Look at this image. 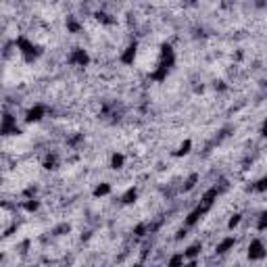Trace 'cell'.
<instances>
[{
	"mask_svg": "<svg viewBox=\"0 0 267 267\" xmlns=\"http://www.w3.org/2000/svg\"><path fill=\"white\" fill-rule=\"evenodd\" d=\"M46 113H48V107H46V104H42V102L31 104V107L25 111V123H40L46 117Z\"/></svg>",
	"mask_w": 267,
	"mask_h": 267,
	"instance_id": "obj_7",
	"label": "cell"
},
{
	"mask_svg": "<svg viewBox=\"0 0 267 267\" xmlns=\"http://www.w3.org/2000/svg\"><path fill=\"white\" fill-rule=\"evenodd\" d=\"M253 192H257V194H263V192H267V173L263 178H259L257 182L253 184Z\"/></svg>",
	"mask_w": 267,
	"mask_h": 267,
	"instance_id": "obj_23",
	"label": "cell"
},
{
	"mask_svg": "<svg viewBox=\"0 0 267 267\" xmlns=\"http://www.w3.org/2000/svg\"><path fill=\"white\" fill-rule=\"evenodd\" d=\"M82 2H90V0H82Z\"/></svg>",
	"mask_w": 267,
	"mask_h": 267,
	"instance_id": "obj_27",
	"label": "cell"
},
{
	"mask_svg": "<svg viewBox=\"0 0 267 267\" xmlns=\"http://www.w3.org/2000/svg\"><path fill=\"white\" fill-rule=\"evenodd\" d=\"M236 245H238V240L234 236H226L215 245V253L217 255H228V253H232L236 249Z\"/></svg>",
	"mask_w": 267,
	"mask_h": 267,
	"instance_id": "obj_9",
	"label": "cell"
},
{
	"mask_svg": "<svg viewBox=\"0 0 267 267\" xmlns=\"http://www.w3.org/2000/svg\"><path fill=\"white\" fill-rule=\"evenodd\" d=\"M201 253H203V242H194V245L186 247V251H184L186 261H196L201 257Z\"/></svg>",
	"mask_w": 267,
	"mask_h": 267,
	"instance_id": "obj_10",
	"label": "cell"
},
{
	"mask_svg": "<svg viewBox=\"0 0 267 267\" xmlns=\"http://www.w3.org/2000/svg\"><path fill=\"white\" fill-rule=\"evenodd\" d=\"M190 150H192V140H190V138H186V140L178 146V150H176V153H173V157H186V155H190Z\"/></svg>",
	"mask_w": 267,
	"mask_h": 267,
	"instance_id": "obj_18",
	"label": "cell"
},
{
	"mask_svg": "<svg viewBox=\"0 0 267 267\" xmlns=\"http://www.w3.org/2000/svg\"><path fill=\"white\" fill-rule=\"evenodd\" d=\"M138 196H140V190H138L136 186H130V188L121 194V203L123 205H134L138 201Z\"/></svg>",
	"mask_w": 267,
	"mask_h": 267,
	"instance_id": "obj_13",
	"label": "cell"
},
{
	"mask_svg": "<svg viewBox=\"0 0 267 267\" xmlns=\"http://www.w3.org/2000/svg\"><path fill=\"white\" fill-rule=\"evenodd\" d=\"M132 234H134L136 238H144L146 234H150V226H148L146 222L136 224V226H134V230H132Z\"/></svg>",
	"mask_w": 267,
	"mask_h": 267,
	"instance_id": "obj_19",
	"label": "cell"
},
{
	"mask_svg": "<svg viewBox=\"0 0 267 267\" xmlns=\"http://www.w3.org/2000/svg\"><path fill=\"white\" fill-rule=\"evenodd\" d=\"M69 232H71V226H69V224H61L59 228L52 230V234L54 236H63V234H69Z\"/></svg>",
	"mask_w": 267,
	"mask_h": 267,
	"instance_id": "obj_25",
	"label": "cell"
},
{
	"mask_svg": "<svg viewBox=\"0 0 267 267\" xmlns=\"http://www.w3.org/2000/svg\"><path fill=\"white\" fill-rule=\"evenodd\" d=\"M247 257L249 261H263L267 257V247L261 238H253L247 247Z\"/></svg>",
	"mask_w": 267,
	"mask_h": 267,
	"instance_id": "obj_2",
	"label": "cell"
},
{
	"mask_svg": "<svg viewBox=\"0 0 267 267\" xmlns=\"http://www.w3.org/2000/svg\"><path fill=\"white\" fill-rule=\"evenodd\" d=\"M56 165H59V157H56L54 153H52V155H46V159L42 161V167L48 169V171H50V169H56Z\"/></svg>",
	"mask_w": 267,
	"mask_h": 267,
	"instance_id": "obj_20",
	"label": "cell"
},
{
	"mask_svg": "<svg viewBox=\"0 0 267 267\" xmlns=\"http://www.w3.org/2000/svg\"><path fill=\"white\" fill-rule=\"evenodd\" d=\"M255 230H257V232H267V211H261V213L257 215Z\"/></svg>",
	"mask_w": 267,
	"mask_h": 267,
	"instance_id": "obj_22",
	"label": "cell"
},
{
	"mask_svg": "<svg viewBox=\"0 0 267 267\" xmlns=\"http://www.w3.org/2000/svg\"><path fill=\"white\" fill-rule=\"evenodd\" d=\"M65 27H67L69 33H79V31L84 29V25H82V23H79L73 15H69V17L65 19Z\"/></svg>",
	"mask_w": 267,
	"mask_h": 267,
	"instance_id": "obj_16",
	"label": "cell"
},
{
	"mask_svg": "<svg viewBox=\"0 0 267 267\" xmlns=\"http://www.w3.org/2000/svg\"><path fill=\"white\" fill-rule=\"evenodd\" d=\"M125 155L123 153H119V150H115V153L111 155V161H109V167L111 169H115V171H119V169H123L125 167Z\"/></svg>",
	"mask_w": 267,
	"mask_h": 267,
	"instance_id": "obj_12",
	"label": "cell"
},
{
	"mask_svg": "<svg viewBox=\"0 0 267 267\" xmlns=\"http://www.w3.org/2000/svg\"><path fill=\"white\" fill-rule=\"evenodd\" d=\"M138 40H132L130 44L125 46V48L121 50V54H119V63L121 65H125V67H132L134 63H136V56H138Z\"/></svg>",
	"mask_w": 267,
	"mask_h": 267,
	"instance_id": "obj_8",
	"label": "cell"
},
{
	"mask_svg": "<svg viewBox=\"0 0 267 267\" xmlns=\"http://www.w3.org/2000/svg\"><path fill=\"white\" fill-rule=\"evenodd\" d=\"M184 263H186L184 251H182V253H176V255H171V257L167 259V265H169V267H178V265H184Z\"/></svg>",
	"mask_w": 267,
	"mask_h": 267,
	"instance_id": "obj_21",
	"label": "cell"
},
{
	"mask_svg": "<svg viewBox=\"0 0 267 267\" xmlns=\"http://www.w3.org/2000/svg\"><path fill=\"white\" fill-rule=\"evenodd\" d=\"M161 67H167L169 71L173 69V65H176V50H173V46L169 42H163L159 46V63Z\"/></svg>",
	"mask_w": 267,
	"mask_h": 267,
	"instance_id": "obj_3",
	"label": "cell"
},
{
	"mask_svg": "<svg viewBox=\"0 0 267 267\" xmlns=\"http://www.w3.org/2000/svg\"><path fill=\"white\" fill-rule=\"evenodd\" d=\"M242 224V213H234V215H230V219H228V230L232 232V230H236L238 226Z\"/></svg>",
	"mask_w": 267,
	"mask_h": 267,
	"instance_id": "obj_24",
	"label": "cell"
},
{
	"mask_svg": "<svg viewBox=\"0 0 267 267\" xmlns=\"http://www.w3.org/2000/svg\"><path fill=\"white\" fill-rule=\"evenodd\" d=\"M0 134H2L4 138H8V136H19L21 134V130H19V125H17V117L13 113H4L2 115V125H0Z\"/></svg>",
	"mask_w": 267,
	"mask_h": 267,
	"instance_id": "obj_4",
	"label": "cell"
},
{
	"mask_svg": "<svg viewBox=\"0 0 267 267\" xmlns=\"http://www.w3.org/2000/svg\"><path fill=\"white\" fill-rule=\"evenodd\" d=\"M90 54H88V50L86 48H71V52H69V56H67V63L69 65H73V67H88L90 65Z\"/></svg>",
	"mask_w": 267,
	"mask_h": 267,
	"instance_id": "obj_5",
	"label": "cell"
},
{
	"mask_svg": "<svg viewBox=\"0 0 267 267\" xmlns=\"http://www.w3.org/2000/svg\"><path fill=\"white\" fill-rule=\"evenodd\" d=\"M94 17H96L98 23H102V25H115V23H117V19H115L111 13H104V10H96Z\"/></svg>",
	"mask_w": 267,
	"mask_h": 267,
	"instance_id": "obj_17",
	"label": "cell"
},
{
	"mask_svg": "<svg viewBox=\"0 0 267 267\" xmlns=\"http://www.w3.org/2000/svg\"><path fill=\"white\" fill-rule=\"evenodd\" d=\"M111 184L109 182H100V184H96L94 186V190H92V196L94 199H104V196H109L111 194Z\"/></svg>",
	"mask_w": 267,
	"mask_h": 267,
	"instance_id": "obj_14",
	"label": "cell"
},
{
	"mask_svg": "<svg viewBox=\"0 0 267 267\" xmlns=\"http://www.w3.org/2000/svg\"><path fill=\"white\" fill-rule=\"evenodd\" d=\"M261 136L267 138V117L263 119V125H261Z\"/></svg>",
	"mask_w": 267,
	"mask_h": 267,
	"instance_id": "obj_26",
	"label": "cell"
},
{
	"mask_svg": "<svg viewBox=\"0 0 267 267\" xmlns=\"http://www.w3.org/2000/svg\"><path fill=\"white\" fill-rule=\"evenodd\" d=\"M15 48L19 50V54L23 56V61L25 63H33V61H38V56L42 54V50H40V46L33 42V40H29L27 36H17L15 38Z\"/></svg>",
	"mask_w": 267,
	"mask_h": 267,
	"instance_id": "obj_1",
	"label": "cell"
},
{
	"mask_svg": "<svg viewBox=\"0 0 267 267\" xmlns=\"http://www.w3.org/2000/svg\"><path fill=\"white\" fill-rule=\"evenodd\" d=\"M209 211H211V209H209L207 205L199 203V205H196V207L192 209V211H190L188 215L184 217V226H186V228H194V226L199 224V222H201V219H203V217H205Z\"/></svg>",
	"mask_w": 267,
	"mask_h": 267,
	"instance_id": "obj_6",
	"label": "cell"
},
{
	"mask_svg": "<svg viewBox=\"0 0 267 267\" xmlns=\"http://www.w3.org/2000/svg\"><path fill=\"white\" fill-rule=\"evenodd\" d=\"M40 207H42V203L36 199V196H27V199L21 203V209H23L25 213H38Z\"/></svg>",
	"mask_w": 267,
	"mask_h": 267,
	"instance_id": "obj_11",
	"label": "cell"
},
{
	"mask_svg": "<svg viewBox=\"0 0 267 267\" xmlns=\"http://www.w3.org/2000/svg\"><path fill=\"white\" fill-rule=\"evenodd\" d=\"M199 173H190V176L188 178H186L184 180V184H182V192L186 194V192H192L194 188H196V184H199Z\"/></svg>",
	"mask_w": 267,
	"mask_h": 267,
	"instance_id": "obj_15",
	"label": "cell"
}]
</instances>
